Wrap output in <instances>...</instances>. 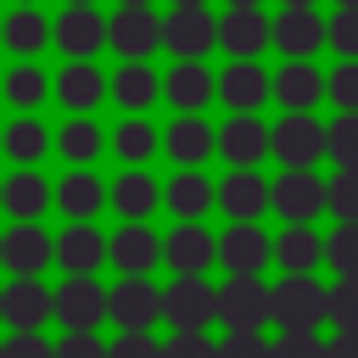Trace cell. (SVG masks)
<instances>
[{
	"instance_id": "obj_1",
	"label": "cell",
	"mask_w": 358,
	"mask_h": 358,
	"mask_svg": "<svg viewBox=\"0 0 358 358\" xmlns=\"http://www.w3.org/2000/svg\"><path fill=\"white\" fill-rule=\"evenodd\" d=\"M218 319L224 330H263L274 319V291L257 274H229L218 285Z\"/></svg>"
},
{
	"instance_id": "obj_2",
	"label": "cell",
	"mask_w": 358,
	"mask_h": 358,
	"mask_svg": "<svg viewBox=\"0 0 358 358\" xmlns=\"http://www.w3.org/2000/svg\"><path fill=\"white\" fill-rule=\"evenodd\" d=\"M319 319H330V291L313 274H285L274 285V324L280 330H313Z\"/></svg>"
},
{
	"instance_id": "obj_3",
	"label": "cell",
	"mask_w": 358,
	"mask_h": 358,
	"mask_svg": "<svg viewBox=\"0 0 358 358\" xmlns=\"http://www.w3.org/2000/svg\"><path fill=\"white\" fill-rule=\"evenodd\" d=\"M112 319L123 330H151V319H168V291H157L145 274H123L112 285Z\"/></svg>"
},
{
	"instance_id": "obj_4",
	"label": "cell",
	"mask_w": 358,
	"mask_h": 358,
	"mask_svg": "<svg viewBox=\"0 0 358 358\" xmlns=\"http://www.w3.org/2000/svg\"><path fill=\"white\" fill-rule=\"evenodd\" d=\"M106 45H112V50H123L129 62H145L157 45H168V22H157V11H151V6H123V11L112 17Z\"/></svg>"
},
{
	"instance_id": "obj_5",
	"label": "cell",
	"mask_w": 358,
	"mask_h": 358,
	"mask_svg": "<svg viewBox=\"0 0 358 358\" xmlns=\"http://www.w3.org/2000/svg\"><path fill=\"white\" fill-rule=\"evenodd\" d=\"M56 319L67 330H95L101 319H112V291H101L90 274H67V285L56 291Z\"/></svg>"
},
{
	"instance_id": "obj_6",
	"label": "cell",
	"mask_w": 358,
	"mask_h": 358,
	"mask_svg": "<svg viewBox=\"0 0 358 358\" xmlns=\"http://www.w3.org/2000/svg\"><path fill=\"white\" fill-rule=\"evenodd\" d=\"M324 151H330V129H319L308 112L280 117V129H274V157H280L285 168H313Z\"/></svg>"
},
{
	"instance_id": "obj_7",
	"label": "cell",
	"mask_w": 358,
	"mask_h": 358,
	"mask_svg": "<svg viewBox=\"0 0 358 358\" xmlns=\"http://www.w3.org/2000/svg\"><path fill=\"white\" fill-rule=\"evenodd\" d=\"M207 319H218V291L201 274H173V285H168V324L173 330H207Z\"/></svg>"
},
{
	"instance_id": "obj_8",
	"label": "cell",
	"mask_w": 358,
	"mask_h": 358,
	"mask_svg": "<svg viewBox=\"0 0 358 358\" xmlns=\"http://www.w3.org/2000/svg\"><path fill=\"white\" fill-rule=\"evenodd\" d=\"M319 207H330V185H319L308 168H291L274 179V213L291 218V224H308Z\"/></svg>"
},
{
	"instance_id": "obj_9",
	"label": "cell",
	"mask_w": 358,
	"mask_h": 358,
	"mask_svg": "<svg viewBox=\"0 0 358 358\" xmlns=\"http://www.w3.org/2000/svg\"><path fill=\"white\" fill-rule=\"evenodd\" d=\"M0 319L11 330H39L45 319H56V291H45L39 280H11L0 291Z\"/></svg>"
},
{
	"instance_id": "obj_10",
	"label": "cell",
	"mask_w": 358,
	"mask_h": 358,
	"mask_svg": "<svg viewBox=\"0 0 358 358\" xmlns=\"http://www.w3.org/2000/svg\"><path fill=\"white\" fill-rule=\"evenodd\" d=\"M218 45V22L207 17V6H173L168 17V50L185 62H201V50Z\"/></svg>"
},
{
	"instance_id": "obj_11",
	"label": "cell",
	"mask_w": 358,
	"mask_h": 358,
	"mask_svg": "<svg viewBox=\"0 0 358 358\" xmlns=\"http://www.w3.org/2000/svg\"><path fill=\"white\" fill-rule=\"evenodd\" d=\"M268 39H274V22H268L257 6H229L224 22H218V45H224L229 56H257Z\"/></svg>"
},
{
	"instance_id": "obj_12",
	"label": "cell",
	"mask_w": 358,
	"mask_h": 358,
	"mask_svg": "<svg viewBox=\"0 0 358 358\" xmlns=\"http://www.w3.org/2000/svg\"><path fill=\"white\" fill-rule=\"evenodd\" d=\"M50 252H56V246L45 241L39 224H11V229L0 235V257H6V268H11L17 280H34V268H45Z\"/></svg>"
},
{
	"instance_id": "obj_13",
	"label": "cell",
	"mask_w": 358,
	"mask_h": 358,
	"mask_svg": "<svg viewBox=\"0 0 358 358\" xmlns=\"http://www.w3.org/2000/svg\"><path fill=\"white\" fill-rule=\"evenodd\" d=\"M319 39H330V22H319L313 6H285L274 17V45L285 56H308V50H319Z\"/></svg>"
},
{
	"instance_id": "obj_14",
	"label": "cell",
	"mask_w": 358,
	"mask_h": 358,
	"mask_svg": "<svg viewBox=\"0 0 358 358\" xmlns=\"http://www.w3.org/2000/svg\"><path fill=\"white\" fill-rule=\"evenodd\" d=\"M218 257H224L229 274H257L268 263V235L257 224H229L224 241H218Z\"/></svg>"
},
{
	"instance_id": "obj_15",
	"label": "cell",
	"mask_w": 358,
	"mask_h": 358,
	"mask_svg": "<svg viewBox=\"0 0 358 358\" xmlns=\"http://www.w3.org/2000/svg\"><path fill=\"white\" fill-rule=\"evenodd\" d=\"M106 34H112V22H101L95 6H67L62 22H56V45H62L67 56H90V50H101Z\"/></svg>"
},
{
	"instance_id": "obj_16",
	"label": "cell",
	"mask_w": 358,
	"mask_h": 358,
	"mask_svg": "<svg viewBox=\"0 0 358 358\" xmlns=\"http://www.w3.org/2000/svg\"><path fill=\"white\" fill-rule=\"evenodd\" d=\"M218 201H224V213H229L235 224H252V218L274 201V190H268L257 173H246V168H241V173H229V179L218 185Z\"/></svg>"
},
{
	"instance_id": "obj_17",
	"label": "cell",
	"mask_w": 358,
	"mask_h": 358,
	"mask_svg": "<svg viewBox=\"0 0 358 358\" xmlns=\"http://www.w3.org/2000/svg\"><path fill=\"white\" fill-rule=\"evenodd\" d=\"M218 145H224V157H229V162H241V168H246V162H257L263 151H274V129H263L257 117H246V112H241V117H229V123H224Z\"/></svg>"
},
{
	"instance_id": "obj_18",
	"label": "cell",
	"mask_w": 358,
	"mask_h": 358,
	"mask_svg": "<svg viewBox=\"0 0 358 358\" xmlns=\"http://www.w3.org/2000/svg\"><path fill=\"white\" fill-rule=\"evenodd\" d=\"M162 252H168V263H173L179 274H201V268L218 257V241H213L201 224H179V229L168 235V246H162Z\"/></svg>"
},
{
	"instance_id": "obj_19",
	"label": "cell",
	"mask_w": 358,
	"mask_h": 358,
	"mask_svg": "<svg viewBox=\"0 0 358 358\" xmlns=\"http://www.w3.org/2000/svg\"><path fill=\"white\" fill-rule=\"evenodd\" d=\"M218 95H224L235 112H252L257 101H268V95H274V84H268V73H263V67H252V62H235V67L218 78Z\"/></svg>"
},
{
	"instance_id": "obj_20",
	"label": "cell",
	"mask_w": 358,
	"mask_h": 358,
	"mask_svg": "<svg viewBox=\"0 0 358 358\" xmlns=\"http://www.w3.org/2000/svg\"><path fill=\"white\" fill-rule=\"evenodd\" d=\"M157 235L145 229V224H123L117 235H112V263L123 268V274H145V268H157Z\"/></svg>"
},
{
	"instance_id": "obj_21",
	"label": "cell",
	"mask_w": 358,
	"mask_h": 358,
	"mask_svg": "<svg viewBox=\"0 0 358 358\" xmlns=\"http://www.w3.org/2000/svg\"><path fill=\"white\" fill-rule=\"evenodd\" d=\"M274 95H280L291 112H308L319 95H330V84H324L308 62H291V67H280V73H274Z\"/></svg>"
},
{
	"instance_id": "obj_22",
	"label": "cell",
	"mask_w": 358,
	"mask_h": 358,
	"mask_svg": "<svg viewBox=\"0 0 358 358\" xmlns=\"http://www.w3.org/2000/svg\"><path fill=\"white\" fill-rule=\"evenodd\" d=\"M106 252H112V246L95 235V224H67V235L56 241V257H62V268H73V274H90Z\"/></svg>"
},
{
	"instance_id": "obj_23",
	"label": "cell",
	"mask_w": 358,
	"mask_h": 358,
	"mask_svg": "<svg viewBox=\"0 0 358 358\" xmlns=\"http://www.w3.org/2000/svg\"><path fill=\"white\" fill-rule=\"evenodd\" d=\"M0 201H6V213L17 218V224H28V218H39L45 213V201H50V190H45V179L39 173H11L6 179V190H0Z\"/></svg>"
},
{
	"instance_id": "obj_24",
	"label": "cell",
	"mask_w": 358,
	"mask_h": 358,
	"mask_svg": "<svg viewBox=\"0 0 358 358\" xmlns=\"http://www.w3.org/2000/svg\"><path fill=\"white\" fill-rule=\"evenodd\" d=\"M213 201H218V190H213L201 173H173V185H168V207H173L179 224H196Z\"/></svg>"
},
{
	"instance_id": "obj_25",
	"label": "cell",
	"mask_w": 358,
	"mask_h": 358,
	"mask_svg": "<svg viewBox=\"0 0 358 358\" xmlns=\"http://www.w3.org/2000/svg\"><path fill=\"white\" fill-rule=\"evenodd\" d=\"M213 90H218V84H213V73H207L201 62H179V67L168 73V95H173V106H185V112H196Z\"/></svg>"
},
{
	"instance_id": "obj_26",
	"label": "cell",
	"mask_w": 358,
	"mask_h": 358,
	"mask_svg": "<svg viewBox=\"0 0 358 358\" xmlns=\"http://www.w3.org/2000/svg\"><path fill=\"white\" fill-rule=\"evenodd\" d=\"M213 145H218V134H213L201 117H179V123L168 129V151H173V162H185V168H190V162H201Z\"/></svg>"
},
{
	"instance_id": "obj_27",
	"label": "cell",
	"mask_w": 358,
	"mask_h": 358,
	"mask_svg": "<svg viewBox=\"0 0 358 358\" xmlns=\"http://www.w3.org/2000/svg\"><path fill=\"white\" fill-rule=\"evenodd\" d=\"M56 201H62V213H67L73 224H90V218H95V207H101V179H90V173L78 168V173H67V179H62Z\"/></svg>"
},
{
	"instance_id": "obj_28",
	"label": "cell",
	"mask_w": 358,
	"mask_h": 358,
	"mask_svg": "<svg viewBox=\"0 0 358 358\" xmlns=\"http://www.w3.org/2000/svg\"><path fill=\"white\" fill-rule=\"evenodd\" d=\"M274 257H280V263H285L291 274H308V268H313V263L324 257V246H319V235H313L308 224H291V229H285V235L274 241Z\"/></svg>"
},
{
	"instance_id": "obj_29",
	"label": "cell",
	"mask_w": 358,
	"mask_h": 358,
	"mask_svg": "<svg viewBox=\"0 0 358 358\" xmlns=\"http://www.w3.org/2000/svg\"><path fill=\"white\" fill-rule=\"evenodd\" d=\"M56 95L73 106V112H84V106H95L101 95H106V78L95 73V67H84V62H73L62 78H56Z\"/></svg>"
},
{
	"instance_id": "obj_30",
	"label": "cell",
	"mask_w": 358,
	"mask_h": 358,
	"mask_svg": "<svg viewBox=\"0 0 358 358\" xmlns=\"http://www.w3.org/2000/svg\"><path fill=\"white\" fill-rule=\"evenodd\" d=\"M112 207H117L123 218H134V224H140V218H145V213L157 207V185H151V179H145L140 168H129V173H123V179L112 185Z\"/></svg>"
},
{
	"instance_id": "obj_31",
	"label": "cell",
	"mask_w": 358,
	"mask_h": 358,
	"mask_svg": "<svg viewBox=\"0 0 358 358\" xmlns=\"http://www.w3.org/2000/svg\"><path fill=\"white\" fill-rule=\"evenodd\" d=\"M112 95H117L129 112H140V106H151V101H157V73H151L145 62H129V67L112 78Z\"/></svg>"
},
{
	"instance_id": "obj_32",
	"label": "cell",
	"mask_w": 358,
	"mask_h": 358,
	"mask_svg": "<svg viewBox=\"0 0 358 358\" xmlns=\"http://www.w3.org/2000/svg\"><path fill=\"white\" fill-rule=\"evenodd\" d=\"M330 324L336 330H358V274H341L330 285Z\"/></svg>"
},
{
	"instance_id": "obj_33",
	"label": "cell",
	"mask_w": 358,
	"mask_h": 358,
	"mask_svg": "<svg viewBox=\"0 0 358 358\" xmlns=\"http://www.w3.org/2000/svg\"><path fill=\"white\" fill-rule=\"evenodd\" d=\"M6 45H11V50H39V45H45V17L28 11V6L11 11V22H6Z\"/></svg>"
},
{
	"instance_id": "obj_34",
	"label": "cell",
	"mask_w": 358,
	"mask_h": 358,
	"mask_svg": "<svg viewBox=\"0 0 358 358\" xmlns=\"http://www.w3.org/2000/svg\"><path fill=\"white\" fill-rule=\"evenodd\" d=\"M324 257H330V268L358 274V224H336V235L324 241Z\"/></svg>"
},
{
	"instance_id": "obj_35",
	"label": "cell",
	"mask_w": 358,
	"mask_h": 358,
	"mask_svg": "<svg viewBox=\"0 0 358 358\" xmlns=\"http://www.w3.org/2000/svg\"><path fill=\"white\" fill-rule=\"evenodd\" d=\"M330 213L341 224H358V168H341L330 179Z\"/></svg>"
},
{
	"instance_id": "obj_36",
	"label": "cell",
	"mask_w": 358,
	"mask_h": 358,
	"mask_svg": "<svg viewBox=\"0 0 358 358\" xmlns=\"http://www.w3.org/2000/svg\"><path fill=\"white\" fill-rule=\"evenodd\" d=\"M330 157L341 168H358V112H341L330 123Z\"/></svg>"
},
{
	"instance_id": "obj_37",
	"label": "cell",
	"mask_w": 358,
	"mask_h": 358,
	"mask_svg": "<svg viewBox=\"0 0 358 358\" xmlns=\"http://www.w3.org/2000/svg\"><path fill=\"white\" fill-rule=\"evenodd\" d=\"M39 151H45V129H39V123H28V117H17V123L6 129V157L28 162V157H39Z\"/></svg>"
},
{
	"instance_id": "obj_38",
	"label": "cell",
	"mask_w": 358,
	"mask_h": 358,
	"mask_svg": "<svg viewBox=\"0 0 358 358\" xmlns=\"http://www.w3.org/2000/svg\"><path fill=\"white\" fill-rule=\"evenodd\" d=\"M117 151H123L129 162H145V157L157 151V129H151V123H140V117H129V123L117 129Z\"/></svg>"
},
{
	"instance_id": "obj_39",
	"label": "cell",
	"mask_w": 358,
	"mask_h": 358,
	"mask_svg": "<svg viewBox=\"0 0 358 358\" xmlns=\"http://www.w3.org/2000/svg\"><path fill=\"white\" fill-rule=\"evenodd\" d=\"M274 358H330V341H319L313 330H285L274 341Z\"/></svg>"
},
{
	"instance_id": "obj_40",
	"label": "cell",
	"mask_w": 358,
	"mask_h": 358,
	"mask_svg": "<svg viewBox=\"0 0 358 358\" xmlns=\"http://www.w3.org/2000/svg\"><path fill=\"white\" fill-rule=\"evenodd\" d=\"M62 151H67L73 162L95 157V151H101V129H95V123H84V117H78V123H67V129H62Z\"/></svg>"
},
{
	"instance_id": "obj_41",
	"label": "cell",
	"mask_w": 358,
	"mask_h": 358,
	"mask_svg": "<svg viewBox=\"0 0 358 358\" xmlns=\"http://www.w3.org/2000/svg\"><path fill=\"white\" fill-rule=\"evenodd\" d=\"M330 45H336L347 62H358V6H341V11L330 17Z\"/></svg>"
},
{
	"instance_id": "obj_42",
	"label": "cell",
	"mask_w": 358,
	"mask_h": 358,
	"mask_svg": "<svg viewBox=\"0 0 358 358\" xmlns=\"http://www.w3.org/2000/svg\"><path fill=\"white\" fill-rule=\"evenodd\" d=\"M218 358H274V347L257 336V330H229L218 341Z\"/></svg>"
},
{
	"instance_id": "obj_43",
	"label": "cell",
	"mask_w": 358,
	"mask_h": 358,
	"mask_svg": "<svg viewBox=\"0 0 358 358\" xmlns=\"http://www.w3.org/2000/svg\"><path fill=\"white\" fill-rule=\"evenodd\" d=\"M330 101H336L341 112H358V62H341V67L330 73Z\"/></svg>"
},
{
	"instance_id": "obj_44",
	"label": "cell",
	"mask_w": 358,
	"mask_h": 358,
	"mask_svg": "<svg viewBox=\"0 0 358 358\" xmlns=\"http://www.w3.org/2000/svg\"><path fill=\"white\" fill-rule=\"evenodd\" d=\"M162 358H218V347L201 330H173V341L162 347Z\"/></svg>"
},
{
	"instance_id": "obj_45",
	"label": "cell",
	"mask_w": 358,
	"mask_h": 358,
	"mask_svg": "<svg viewBox=\"0 0 358 358\" xmlns=\"http://www.w3.org/2000/svg\"><path fill=\"white\" fill-rule=\"evenodd\" d=\"M6 95H11L17 106H34V101L45 95V73H34V67H17V73L6 78Z\"/></svg>"
},
{
	"instance_id": "obj_46",
	"label": "cell",
	"mask_w": 358,
	"mask_h": 358,
	"mask_svg": "<svg viewBox=\"0 0 358 358\" xmlns=\"http://www.w3.org/2000/svg\"><path fill=\"white\" fill-rule=\"evenodd\" d=\"M112 358H162V341H151V330H123L112 341Z\"/></svg>"
},
{
	"instance_id": "obj_47",
	"label": "cell",
	"mask_w": 358,
	"mask_h": 358,
	"mask_svg": "<svg viewBox=\"0 0 358 358\" xmlns=\"http://www.w3.org/2000/svg\"><path fill=\"white\" fill-rule=\"evenodd\" d=\"M56 358H112V347H101L90 330H67V341L56 347Z\"/></svg>"
},
{
	"instance_id": "obj_48",
	"label": "cell",
	"mask_w": 358,
	"mask_h": 358,
	"mask_svg": "<svg viewBox=\"0 0 358 358\" xmlns=\"http://www.w3.org/2000/svg\"><path fill=\"white\" fill-rule=\"evenodd\" d=\"M0 358H56V347H45V336H34V330H17L0 347Z\"/></svg>"
},
{
	"instance_id": "obj_49",
	"label": "cell",
	"mask_w": 358,
	"mask_h": 358,
	"mask_svg": "<svg viewBox=\"0 0 358 358\" xmlns=\"http://www.w3.org/2000/svg\"><path fill=\"white\" fill-rule=\"evenodd\" d=\"M330 358H358V330H336V341H330Z\"/></svg>"
},
{
	"instance_id": "obj_50",
	"label": "cell",
	"mask_w": 358,
	"mask_h": 358,
	"mask_svg": "<svg viewBox=\"0 0 358 358\" xmlns=\"http://www.w3.org/2000/svg\"><path fill=\"white\" fill-rule=\"evenodd\" d=\"M173 6H201V0H173Z\"/></svg>"
},
{
	"instance_id": "obj_51",
	"label": "cell",
	"mask_w": 358,
	"mask_h": 358,
	"mask_svg": "<svg viewBox=\"0 0 358 358\" xmlns=\"http://www.w3.org/2000/svg\"><path fill=\"white\" fill-rule=\"evenodd\" d=\"M123 6H145V0H123Z\"/></svg>"
},
{
	"instance_id": "obj_52",
	"label": "cell",
	"mask_w": 358,
	"mask_h": 358,
	"mask_svg": "<svg viewBox=\"0 0 358 358\" xmlns=\"http://www.w3.org/2000/svg\"><path fill=\"white\" fill-rule=\"evenodd\" d=\"M235 6H257V0H235Z\"/></svg>"
},
{
	"instance_id": "obj_53",
	"label": "cell",
	"mask_w": 358,
	"mask_h": 358,
	"mask_svg": "<svg viewBox=\"0 0 358 358\" xmlns=\"http://www.w3.org/2000/svg\"><path fill=\"white\" fill-rule=\"evenodd\" d=\"M285 6H308V0H285Z\"/></svg>"
},
{
	"instance_id": "obj_54",
	"label": "cell",
	"mask_w": 358,
	"mask_h": 358,
	"mask_svg": "<svg viewBox=\"0 0 358 358\" xmlns=\"http://www.w3.org/2000/svg\"><path fill=\"white\" fill-rule=\"evenodd\" d=\"M73 6H90V0H73Z\"/></svg>"
},
{
	"instance_id": "obj_55",
	"label": "cell",
	"mask_w": 358,
	"mask_h": 358,
	"mask_svg": "<svg viewBox=\"0 0 358 358\" xmlns=\"http://www.w3.org/2000/svg\"><path fill=\"white\" fill-rule=\"evenodd\" d=\"M341 6H358V0H341Z\"/></svg>"
}]
</instances>
